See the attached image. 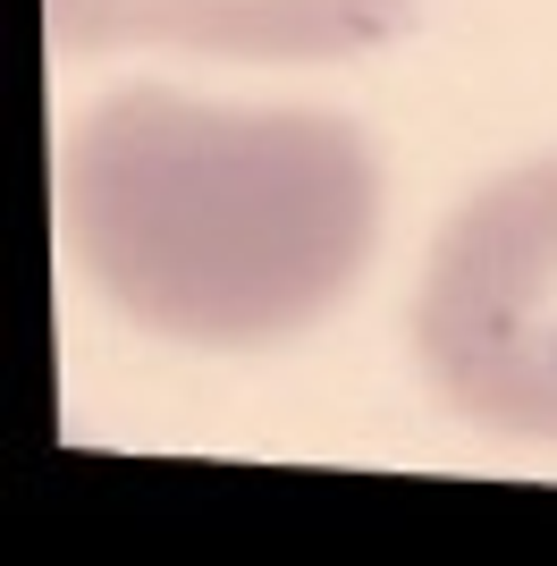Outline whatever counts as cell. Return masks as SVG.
<instances>
[{
  "label": "cell",
  "mask_w": 557,
  "mask_h": 566,
  "mask_svg": "<svg viewBox=\"0 0 557 566\" xmlns=\"http://www.w3.org/2000/svg\"><path fill=\"white\" fill-rule=\"evenodd\" d=\"M60 229L136 331L278 347L371 262L380 161L338 111L118 85L60 144Z\"/></svg>",
  "instance_id": "obj_1"
},
{
  "label": "cell",
  "mask_w": 557,
  "mask_h": 566,
  "mask_svg": "<svg viewBox=\"0 0 557 566\" xmlns=\"http://www.w3.org/2000/svg\"><path fill=\"white\" fill-rule=\"evenodd\" d=\"M414 355L464 423L557 449V153L456 203L414 287Z\"/></svg>",
  "instance_id": "obj_2"
},
{
  "label": "cell",
  "mask_w": 557,
  "mask_h": 566,
  "mask_svg": "<svg viewBox=\"0 0 557 566\" xmlns=\"http://www.w3.org/2000/svg\"><path fill=\"white\" fill-rule=\"evenodd\" d=\"M60 51H203V60H347L389 43L414 0H43Z\"/></svg>",
  "instance_id": "obj_3"
}]
</instances>
